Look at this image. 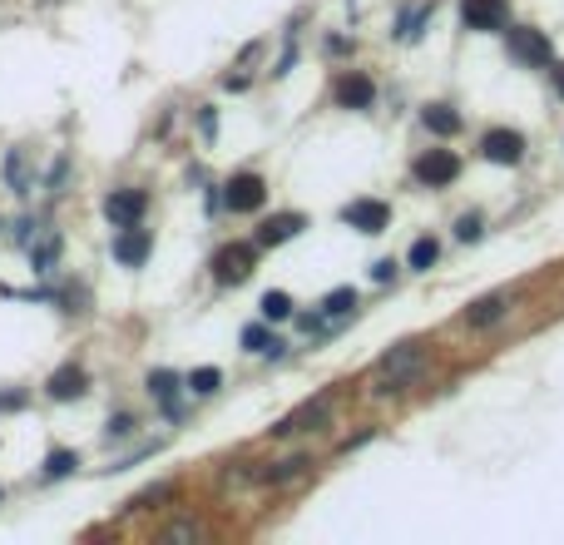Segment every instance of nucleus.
Wrapping results in <instances>:
<instances>
[{
    "label": "nucleus",
    "mask_w": 564,
    "mask_h": 545,
    "mask_svg": "<svg viewBox=\"0 0 564 545\" xmlns=\"http://www.w3.org/2000/svg\"><path fill=\"white\" fill-rule=\"evenodd\" d=\"M253 263H257V243H228L214 253V283L223 288H238V283L253 278Z\"/></svg>",
    "instance_id": "obj_2"
},
{
    "label": "nucleus",
    "mask_w": 564,
    "mask_h": 545,
    "mask_svg": "<svg viewBox=\"0 0 564 545\" xmlns=\"http://www.w3.org/2000/svg\"><path fill=\"white\" fill-rule=\"evenodd\" d=\"M169 541H198V525H173Z\"/></svg>",
    "instance_id": "obj_31"
},
{
    "label": "nucleus",
    "mask_w": 564,
    "mask_h": 545,
    "mask_svg": "<svg viewBox=\"0 0 564 545\" xmlns=\"http://www.w3.org/2000/svg\"><path fill=\"white\" fill-rule=\"evenodd\" d=\"M129 431H134V417H129V412H119V417H109L105 437H109V441H114V437H129Z\"/></svg>",
    "instance_id": "obj_28"
},
{
    "label": "nucleus",
    "mask_w": 564,
    "mask_h": 545,
    "mask_svg": "<svg viewBox=\"0 0 564 545\" xmlns=\"http://www.w3.org/2000/svg\"><path fill=\"white\" fill-rule=\"evenodd\" d=\"M183 387H189L193 396H214L218 387H223V372H218V367H193V372L183 377Z\"/></svg>",
    "instance_id": "obj_20"
},
{
    "label": "nucleus",
    "mask_w": 564,
    "mask_h": 545,
    "mask_svg": "<svg viewBox=\"0 0 564 545\" xmlns=\"http://www.w3.org/2000/svg\"><path fill=\"white\" fill-rule=\"evenodd\" d=\"M332 406H337V402H332V392H322V396H312V402H302L292 417H282L273 431H277V437H292V431H317V427H327V422H332Z\"/></svg>",
    "instance_id": "obj_4"
},
{
    "label": "nucleus",
    "mask_w": 564,
    "mask_h": 545,
    "mask_svg": "<svg viewBox=\"0 0 564 545\" xmlns=\"http://www.w3.org/2000/svg\"><path fill=\"white\" fill-rule=\"evenodd\" d=\"M312 461L307 456H292V461H277L273 471H263V481H273V486H282V481H292V476H302V471H307Z\"/></svg>",
    "instance_id": "obj_25"
},
{
    "label": "nucleus",
    "mask_w": 564,
    "mask_h": 545,
    "mask_svg": "<svg viewBox=\"0 0 564 545\" xmlns=\"http://www.w3.org/2000/svg\"><path fill=\"white\" fill-rule=\"evenodd\" d=\"M257 308H263L267 322H288L292 318V298H288V293H263V302H257Z\"/></svg>",
    "instance_id": "obj_24"
},
{
    "label": "nucleus",
    "mask_w": 564,
    "mask_h": 545,
    "mask_svg": "<svg viewBox=\"0 0 564 545\" xmlns=\"http://www.w3.org/2000/svg\"><path fill=\"white\" fill-rule=\"evenodd\" d=\"M341 224H351L357 234H382L386 224H391V209H386L382 199H357L341 209Z\"/></svg>",
    "instance_id": "obj_9"
},
{
    "label": "nucleus",
    "mask_w": 564,
    "mask_h": 545,
    "mask_svg": "<svg viewBox=\"0 0 564 545\" xmlns=\"http://www.w3.org/2000/svg\"><path fill=\"white\" fill-rule=\"evenodd\" d=\"M154 253V234L149 228H139V224H129V228H119L114 234V258L124 268H144V258Z\"/></svg>",
    "instance_id": "obj_10"
},
{
    "label": "nucleus",
    "mask_w": 564,
    "mask_h": 545,
    "mask_svg": "<svg viewBox=\"0 0 564 545\" xmlns=\"http://www.w3.org/2000/svg\"><path fill=\"white\" fill-rule=\"evenodd\" d=\"M421 124H426L431 134H441V140L460 134V115H456L450 105H426V109H421Z\"/></svg>",
    "instance_id": "obj_18"
},
{
    "label": "nucleus",
    "mask_w": 564,
    "mask_h": 545,
    "mask_svg": "<svg viewBox=\"0 0 564 545\" xmlns=\"http://www.w3.org/2000/svg\"><path fill=\"white\" fill-rule=\"evenodd\" d=\"M45 392H50L55 402H80V396L89 392V377H85V367L64 362L60 372H50V382H45Z\"/></svg>",
    "instance_id": "obj_13"
},
{
    "label": "nucleus",
    "mask_w": 564,
    "mask_h": 545,
    "mask_svg": "<svg viewBox=\"0 0 564 545\" xmlns=\"http://www.w3.org/2000/svg\"><path fill=\"white\" fill-rule=\"evenodd\" d=\"M5 179H11L15 193H30V174H25V149H11V159H5Z\"/></svg>",
    "instance_id": "obj_26"
},
{
    "label": "nucleus",
    "mask_w": 564,
    "mask_h": 545,
    "mask_svg": "<svg viewBox=\"0 0 564 545\" xmlns=\"http://www.w3.org/2000/svg\"><path fill=\"white\" fill-rule=\"evenodd\" d=\"M510 60L520 64H554V45L544 30H510Z\"/></svg>",
    "instance_id": "obj_11"
},
{
    "label": "nucleus",
    "mask_w": 564,
    "mask_h": 545,
    "mask_svg": "<svg viewBox=\"0 0 564 545\" xmlns=\"http://www.w3.org/2000/svg\"><path fill=\"white\" fill-rule=\"evenodd\" d=\"M554 89L564 95V64H554Z\"/></svg>",
    "instance_id": "obj_33"
},
{
    "label": "nucleus",
    "mask_w": 564,
    "mask_h": 545,
    "mask_svg": "<svg viewBox=\"0 0 564 545\" xmlns=\"http://www.w3.org/2000/svg\"><path fill=\"white\" fill-rule=\"evenodd\" d=\"M60 234H50V228H40V234L30 238V268L35 273H55V263H60Z\"/></svg>",
    "instance_id": "obj_16"
},
{
    "label": "nucleus",
    "mask_w": 564,
    "mask_h": 545,
    "mask_svg": "<svg viewBox=\"0 0 564 545\" xmlns=\"http://www.w3.org/2000/svg\"><path fill=\"white\" fill-rule=\"evenodd\" d=\"M411 174H416V183H426V189H446V183L460 174V159L450 149H426L411 164Z\"/></svg>",
    "instance_id": "obj_5"
},
{
    "label": "nucleus",
    "mask_w": 564,
    "mask_h": 545,
    "mask_svg": "<svg viewBox=\"0 0 564 545\" xmlns=\"http://www.w3.org/2000/svg\"><path fill=\"white\" fill-rule=\"evenodd\" d=\"M480 159H490V164H520L525 159V134H520V129H485V140H480Z\"/></svg>",
    "instance_id": "obj_7"
},
{
    "label": "nucleus",
    "mask_w": 564,
    "mask_h": 545,
    "mask_svg": "<svg viewBox=\"0 0 564 545\" xmlns=\"http://www.w3.org/2000/svg\"><path fill=\"white\" fill-rule=\"evenodd\" d=\"M149 392H154V402L169 412V417H179V377L169 372V367H159V372H149Z\"/></svg>",
    "instance_id": "obj_17"
},
{
    "label": "nucleus",
    "mask_w": 564,
    "mask_h": 545,
    "mask_svg": "<svg viewBox=\"0 0 564 545\" xmlns=\"http://www.w3.org/2000/svg\"><path fill=\"white\" fill-rule=\"evenodd\" d=\"M456 238H460V243H476V238H480V214H466V218H460V224H456Z\"/></svg>",
    "instance_id": "obj_27"
},
{
    "label": "nucleus",
    "mask_w": 564,
    "mask_h": 545,
    "mask_svg": "<svg viewBox=\"0 0 564 545\" xmlns=\"http://www.w3.org/2000/svg\"><path fill=\"white\" fill-rule=\"evenodd\" d=\"M105 214L114 228H129V224H144V214H149V193L144 189H114L105 199Z\"/></svg>",
    "instance_id": "obj_6"
},
{
    "label": "nucleus",
    "mask_w": 564,
    "mask_h": 545,
    "mask_svg": "<svg viewBox=\"0 0 564 545\" xmlns=\"http://www.w3.org/2000/svg\"><path fill=\"white\" fill-rule=\"evenodd\" d=\"M263 199H267V183H263V174H253V169L233 174V179L223 183V203L233 209V214H257Z\"/></svg>",
    "instance_id": "obj_3"
},
{
    "label": "nucleus",
    "mask_w": 564,
    "mask_h": 545,
    "mask_svg": "<svg viewBox=\"0 0 564 545\" xmlns=\"http://www.w3.org/2000/svg\"><path fill=\"white\" fill-rule=\"evenodd\" d=\"M421 372H426V343H396L391 353L376 362V392L391 396V392H401V387H411Z\"/></svg>",
    "instance_id": "obj_1"
},
{
    "label": "nucleus",
    "mask_w": 564,
    "mask_h": 545,
    "mask_svg": "<svg viewBox=\"0 0 564 545\" xmlns=\"http://www.w3.org/2000/svg\"><path fill=\"white\" fill-rule=\"evenodd\" d=\"M351 312H357V293L351 288H332L327 298H322V318H351Z\"/></svg>",
    "instance_id": "obj_21"
},
{
    "label": "nucleus",
    "mask_w": 564,
    "mask_h": 545,
    "mask_svg": "<svg viewBox=\"0 0 564 545\" xmlns=\"http://www.w3.org/2000/svg\"><path fill=\"white\" fill-rule=\"evenodd\" d=\"M198 129H203V140H214V129H218L214 109H203V115H198Z\"/></svg>",
    "instance_id": "obj_30"
},
{
    "label": "nucleus",
    "mask_w": 564,
    "mask_h": 545,
    "mask_svg": "<svg viewBox=\"0 0 564 545\" xmlns=\"http://www.w3.org/2000/svg\"><path fill=\"white\" fill-rule=\"evenodd\" d=\"M243 347H248V353H263V357H282V353H288V343H282V337H273L263 322L243 328Z\"/></svg>",
    "instance_id": "obj_19"
},
{
    "label": "nucleus",
    "mask_w": 564,
    "mask_h": 545,
    "mask_svg": "<svg viewBox=\"0 0 564 545\" xmlns=\"http://www.w3.org/2000/svg\"><path fill=\"white\" fill-rule=\"evenodd\" d=\"M372 99H376L372 75L351 70V75H341V80H337V105H341V109H372Z\"/></svg>",
    "instance_id": "obj_14"
},
{
    "label": "nucleus",
    "mask_w": 564,
    "mask_h": 545,
    "mask_svg": "<svg viewBox=\"0 0 564 545\" xmlns=\"http://www.w3.org/2000/svg\"><path fill=\"white\" fill-rule=\"evenodd\" d=\"M510 302H515V293H490V298H476L466 308V328L470 332H480V328H495V322H505V312H510Z\"/></svg>",
    "instance_id": "obj_12"
},
{
    "label": "nucleus",
    "mask_w": 564,
    "mask_h": 545,
    "mask_svg": "<svg viewBox=\"0 0 564 545\" xmlns=\"http://www.w3.org/2000/svg\"><path fill=\"white\" fill-rule=\"evenodd\" d=\"M436 258H441V243H436V238H416L411 253H406V263H411L416 273H426V268L436 263Z\"/></svg>",
    "instance_id": "obj_23"
},
{
    "label": "nucleus",
    "mask_w": 564,
    "mask_h": 545,
    "mask_svg": "<svg viewBox=\"0 0 564 545\" xmlns=\"http://www.w3.org/2000/svg\"><path fill=\"white\" fill-rule=\"evenodd\" d=\"M70 471H80V451L55 447L50 456H45V476H50V481H60V476H70Z\"/></svg>",
    "instance_id": "obj_22"
},
{
    "label": "nucleus",
    "mask_w": 564,
    "mask_h": 545,
    "mask_svg": "<svg viewBox=\"0 0 564 545\" xmlns=\"http://www.w3.org/2000/svg\"><path fill=\"white\" fill-rule=\"evenodd\" d=\"M15 406H25V392H5L0 396V412H15Z\"/></svg>",
    "instance_id": "obj_32"
},
{
    "label": "nucleus",
    "mask_w": 564,
    "mask_h": 545,
    "mask_svg": "<svg viewBox=\"0 0 564 545\" xmlns=\"http://www.w3.org/2000/svg\"><path fill=\"white\" fill-rule=\"evenodd\" d=\"M302 228H307V218H302V214H273L263 228H257L253 243L257 248H277V243H288V238H298Z\"/></svg>",
    "instance_id": "obj_15"
},
{
    "label": "nucleus",
    "mask_w": 564,
    "mask_h": 545,
    "mask_svg": "<svg viewBox=\"0 0 564 545\" xmlns=\"http://www.w3.org/2000/svg\"><path fill=\"white\" fill-rule=\"evenodd\" d=\"M372 278H376V283H391V278H396V263H391V258H382V263H372Z\"/></svg>",
    "instance_id": "obj_29"
},
{
    "label": "nucleus",
    "mask_w": 564,
    "mask_h": 545,
    "mask_svg": "<svg viewBox=\"0 0 564 545\" xmlns=\"http://www.w3.org/2000/svg\"><path fill=\"white\" fill-rule=\"evenodd\" d=\"M460 21H466V30H505L510 5L505 0H460Z\"/></svg>",
    "instance_id": "obj_8"
},
{
    "label": "nucleus",
    "mask_w": 564,
    "mask_h": 545,
    "mask_svg": "<svg viewBox=\"0 0 564 545\" xmlns=\"http://www.w3.org/2000/svg\"><path fill=\"white\" fill-rule=\"evenodd\" d=\"M0 501H5V491H0Z\"/></svg>",
    "instance_id": "obj_34"
}]
</instances>
